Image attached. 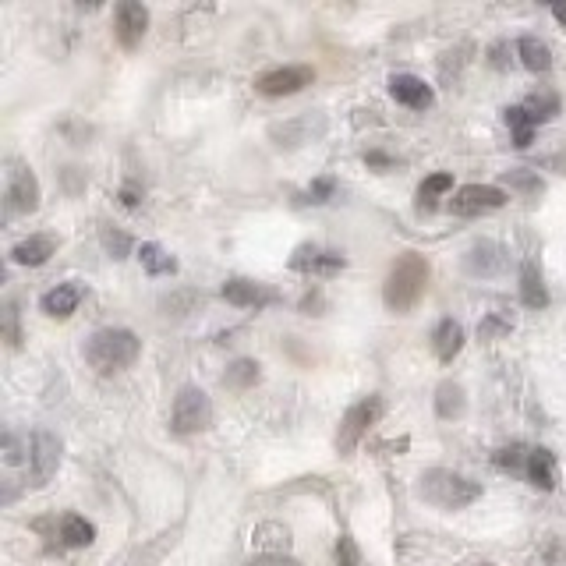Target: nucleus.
Returning a JSON list of instances; mask_svg holds the SVG:
<instances>
[{"instance_id":"nucleus-21","label":"nucleus","mask_w":566,"mask_h":566,"mask_svg":"<svg viewBox=\"0 0 566 566\" xmlns=\"http://www.w3.org/2000/svg\"><path fill=\"white\" fill-rule=\"evenodd\" d=\"M521 301L528 308H545V305H549V291H545L542 276H538V269L531 266V262L521 269Z\"/></svg>"},{"instance_id":"nucleus-27","label":"nucleus","mask_w":566,"mask_h":566,"mask_svg":"<svg viewBox=\"0 0 566 566\" xmlns=\"http://www.w3.org/2000/svg\"><path fill=\"white\" fill-rule=\"evenodd\" d=\"M436 411L439 418H457V414H464V390H460L457 383H443L436 390Z\"/></svg>"},{"instance_id":"nucleus-34","label":"nucleus","mask_w":566,"mask_h":566,"mask_svg":"<svg viewBox=\"0 0 566 566\" xmlns=\"http://www.w3.org/2000/svg\"><path fill=\"white\" fill-rule=\"evenodd\" d=\"M482 337H499V333H510V319H499V315H489V319L478 326Z\"/></svg>"},{"instance_id":"nucleus-5","label":"nucleus","mask_w":566,"mask_h":566,"mask_svg":"<svg viewBox=\"0 0 566 566\" xmlns=\"http://www.w3.org/2000/svg\"><path fill=\"white\" fill-rule=\"evenodd\" d=\"M383 414V400L379 397H365L354 407H347V414L340 418V432H337V450L340 453H354L358 443L365 439V432L375 425V418Z\"/></svg>"},{"instance_id":"nucleus-12","label":"nucleus","mask_w":566,"mask_h":566,"mask_svg":"<svg viewBox=\"0 0 566 566\" xmlns=\"http://www.w3.org/2000/svg\"><path fill=\"white\" fill-rule=\"evenodd\" d=\"M54 252H57V241L50 238V234H32V238L18 241V245L11 248V259H15L18 266H43Z\"/></svg>"},{"instance_id":"nucleus-4","label":"nucleus","mask_w":566,"mask_h":566,"mask_svg":"<svg viewBox=\"0 0 566 566\" xmlns=\"http://www.w3.org/2000/svg\"><path fill=\"white\" fill-rule=\"evenodd\" d=\"M209 421H213V404H209V397L199 390V386H184V390L174 397L170 429H174L177 436H192V432L209 429Z\"/></svg>"},{"instance_id":"nucleus-26","label":"nucleus","mask_w":566,"mask_h":566,"mask_svg":"<svg viewBox=\"0 0 566 566\" xmlns=\"http://www.w3.org/2000/svg\"><path fill=\"white\" fill-rule=\"evenodd\" d=\"M503 117H506V124L513 128V138H517V146L528 149V146H531V138H535V121L528 117V110H524V107H506Z\"/></svg>"},{"instance_id":"nucleus-2","label":"nucleus","mask_w":566,"mask_h":566,"mask_svg":"<svg viewBox=\"0 0 566 566\" xmlns=\"http://www.w3.org/2000/svg\"><path fill=\"white\" fill-rule=\"evenodd\" d=\"M142 351V340L131 333V329H100L92 333L89 344H85V361H89L96 372H117V368H128L131 361Z\"/></svg>"},{"instance_id":"nucleus-29","label":"nucleus","mask_w":566,"mask_h":566,"mask_svg":"<svg viewBox=\"0 0 566 566\" xmlns=\"http://www.w3.org/2000/svg\"><path fill=\"white\" fill-rule=\"evenodd\" d=\"M528 457H531L528 446L513 443V446H506V450L496 453V464L499 467H510V471H528Z\"/></svg>"},{"instance_id":"nucleus-6","label":"nucleus","mask_w":566,"mask_h":566,"mask_svg":"<svg viewBox=\"0 0 566 566\" xmlns=\"http://www.w3.org/2000/svg\"><path fill=\"white\" fill-rule=\"evenodd\" d=\"M499 206H506V192L503 188H492V184H464L450 199L453 216H482Z\"/></svg>"},{"instance_id":"nucleus-31","label":"nucleus","mask_w":566,"mask_h":566,"mask_svg":"<svg viewBox=\"0 0 566 566\" xmlns=\"http://www.w3.org/2000/svg\"><path fill=\"white\" fill-rule=\"evenodd\" d=\"M103 248H107L114 259H128V252H131V238L128 234H121V230H114V227H103Z\"/></svg>"},{"instance_id":"nucleus-39","label":"nucleus","mask_w":566,"mask_h":566,"mask_svg":"<svg viewBox=\"0 0 566 566\" xmlns=\"http://www.w3.org/2000/svg\"><path fill=\"white\" fill-rule=\"evenodd\" d=\"M365 160H368V163H375V167H386V163H390V160H386L383 153H368Z\"/></svg>"},{"instance_id":"nucleus-38","label":"nucleus","mask_w":566,"mask_h":566,"mask_svg":"<svg viewBox=\"0 0 566 566\" xmlns=\"http://www.w3.org/2000/svg\"><path fill=\"white\" fill-rule=\"evenodd\" d=\"M121 202H124V206H138V188H135V184H128V188H124Z\"/></svg>"},{"instance_id":"nucleus-8","label":"nucleus","mask_w":566,"mask_h":566,"mask_svg":"<svg viewBox=\"0 0 566 566\" xmlns=\"http://www.w3.org/2000/svg\"><path fill=\"white\" fill-rule=\"evenodd\" d=\"M4 206L8 213H32L39 206V181L32 170L11 167L8 170V192H4Z\"/></svg>"},{"instance_id":"nucleus-40","label":"nucleus","mask_w":566,"mask_h":566,"mask_svg":"<svg viewBox=\"0 0 566 566\" xmlns=\"http://www.w3.org/2000/svg\"><path fill=\"white\" fill-rule=\"evenodd\" d=\"M552 15H556L559 22H566V4H552Z\"/></svg>"},{"instance_id":"nucleus-3","label":"nucleus","mask_w":566,"mask_h":566,"mask_svg":"<svg viewBox=\"0 0 566 566\" xmlns=\"http://www.w3.org/2000/svg\"><path fill=\"white\" fill-rule=\"evenodd\" d=\"M418 492L425 503L439 506V510H464V506H471L475 499H482V485L471 482V478H464V475H453V471H446V467L425 471Z\"/></svg>"},{"instance_id":"nucleus-18","label":"nucleus","mask_w":566,"mask_h":566,"mask_svg":"<svg viewBox=\"0 0 566 566\" xmlns=\"http://www.w3.org/2000/svg\"><path fill=\"white\" fill-rule=\"evenodd\" d=\"M252 542L255 549H262L266 556H283V552L291 549V531L283 528V524H259Z\"/></svg>"},{"instance_id":"nucleus-11","label":"nucleus","mask_w":566,"mask_h":566,"mask_svg":"<svg viewBox=\"0 0 566 566\" xmlns=\"http://www.w3.org/2000/svg\"><path fill=\"white\" fill-rule=\"evenodd\" d=\"M390 96L397 103H404V107H411V110L432 107V89L421 82L418 75H393L390 78Z\"/></svg>"},{"instance_id":"nucleus-32","label":"nucleus","mask_w":566,"mask_h":566,"mask_svg":"<svg viewBox=\"0 0 566 566\" xmlns=\"http://www.w3.org/2000/svg\"><path fill=\"white\" fill-rule=\"evenodd\" d=\"M337 566H361V549L351 535H340L337 542Z\"/></svg>"},{"instance_id":"nucleus-10","label":"nucleus","mask_w":566,"mask_h":566,"mask_svg":"<svg viewBox=\"0 0 566 566\" xmlns=\"http://www.w3.org/2000/svg\"><path fill=\"white\" fill-rule=\"evenodd\" d=\"M29 457H32V482L46 485L57 475V464H61V443H57L54 432H36Z\"/></svg>"},{"instance_id":"nucleus-22","label":"nucleus","mask_w":566,"mask_h":566,"mask_svg":"<svg viewBox=\"0 0 566 566\" xmlns=\"http://www.w3.org/2000/svg\"><path fill=\"white\" fill-rule=\"evenodd\" d=\"M61 538H64V545H71V549H85V545H92V538H96V528H92L85 517L68 513V517L61 521Z\"/></svg>"},{"instance_id":"nucleus-16","label":"nucleus","mask_w":566,"mask_h":566,"mask_svg":"<svg viewBox=\"0 0 566 566\" xmlns=\"http://www.w3.org/2000/svg\"><path fill=\"white\" fill-rule=\"evenodd\" d=\"M223 298L230 301V305H238V308H252V305H266V301H273V294L262 291L259 283L255 280H227L223 283Z\"/></svg>"},{"instance_id":"nucleus-1","label":"nucleus","mask_w":566,"mask_h":566,"mask_svg":"<svg viewBox=\"0 0 566 566\" xmlns=\"http://www.w3.org/2000/svg\"><path fill=\"white\" fill-rule=\"evenodd\" d=\"M425 283H429V262L418 252H404L393 262L390 276H386L383 298L393 312H407V308L418 305V298L425 294Z\"/></svg>"},{"instance_id":"nucleus-15","label":"nucleus","mask_w":566,"mask_h":566,"mask_svg":"<svg viewBox=\"0 0 566 566\" xmlns=\"http://www.w3.org/2000/svg\"><path fill=\"white\" fill-rule=\"evenodd\" d=\"M528 482L535 485V489H542V492H552L556 489V457H552L549 450H531V457H528Z\"/></svg>"},{"instance_id":"nucleus-9","label":"nucleus","mask_w":566,"mask_h":566,"mask_svg":"<svg viewBox=\"0 0 566 566\" xmlns=\"http://www.w3.org/2000/svg\"><path fill=\"white\" fill-rule=\"evenodd\" d=\"M114 29H117V39H121L124 50H131V46L142 43V36H146L149 29V11L138 4V0H121L114 11Z\"/></svg>"},{"instance_id":"nucleus-24","label":"nucleus","mask_w":566,"mask_h":566,"mask_svg":"<svg viewBox=\"0 0 566 566\" xmlns=\"http://www.w3.org/2000/svg\"><path fill=\"white\" fill-rule=\"evenodd\" d=\"M138 259H142V266H146L149 276H163V273H174V269H177L174 255H167L160 245H153V241L138 248Z\"/></svg>"},{"instance_id":"nucleus-28","label":"nucleus","mask_w":566,"mask_h":566,"mask_svg":"<svg viewBox=\"0 0 566 566\" xmlns=\"http://www.w3.org/2000/svg\"><path fill=\"white\" fill-rule=\"evenodd\" d=\"M450 188H453V174H432L429 181H421V188H418L421 209H432V202H436V195L450 192Z\"/></svg>"},{"instance_id":"nucleus-35","label":"nucleus","mask_w":566,"mask_h":566,"mask_svg":"<svg viewBox=\"0 0 566 566\" xmlns=\"http://www.w3.org/2000/svg\"><path fill=\"white\" fill-rule=\"evenodd\" d=\"M333 188H337V184L329 181V177H322V181H315L312 188H308V199L305 202H326L329 195H333Z\"/></svg>"},{"instance_id":"nucleus-36","label":"nucleus","mask_w":566,"mask_h":566,"mask_svg":"<svg viewBox=\"0 0 566 566\" xmlns=\"http://www.w3.org/2000/svg\"><path fill=\"white\" fill-rule=\"evenodd\" d=\"M248 566H298V563L287 559V556H259V559H252Z\"/></svg>"},{"instance_id":"nucleus-41","label":"nucleus","mask_w":566,"mask_h":566,"mask_svg":"<svg viewBox=\"0 0 566 566\" xmlns=\"http://www.w3.org/2000/svg\"><path fill=\"white\" fill-rule=\"evenodd\" d=\"M482 566H489V563H482Z\"/></svg>"},{"instance_id":"nucleus-25","label":"nucleus","mask_w":566,"mask_h":566,"mask_svg":"<svg viewBox=\"0 0 566 566\" xmlns=\"http://www.w3.org/2000/svg\"><path fill=\"white\" fill-rule=\"evenodd\" d=\"M524 110H528V117L535 124H545L559 114V96L556 92H531L528 103H524Z\"/></svg>"},{"instance_id":"nucleus-13","label":"nucleus","mask_w":566,"mask_h":566,"mask_svg":"<svg viewBox=\"0 0 566 566\" xmlns=\"http://www.w3.org/2000/svg\"><path fill=\"white\" fill-rule=\"evenodd\" d=\"M78 301H82V287H78V283H57L54 291L43 294L39 308H43L46 315H54V319H64V315L75 312Z\"/></svg>"},{"instance_id":"nucleus-14","label":"nucleus","mask_w":566,"mask_h":566,"mask_svg":"<svg viewBox=\"0 0 566 566\" xmlns=\"http://www.w3.org/2000/svg\"><path fill=\"white\" fill-rule=\"evenodd\" d=\"M291 266H294V269H308V273H337V269H344V255H337V252H319V248L301 245L298 252H294Z\"/></svg>"},{"instance_id":"nucleus-23","label":"nucleus","mask_w":566,"mask_h":566,"mask_svg":"<svg viewBox=\"0 0 566 566\" xmlns=\"http://www.w3.org/2000/svg\"><path fill=\"white\" fill-rule=\"evenodd\" d=\"M255 383H259V361L252 358L234 361V365L227 368V375H223V386H230V390H248V386Z\"/></svg>"},{"instance_id":"nucleus-30","label":"nucleus","mask_w":566,"mask_h":566,"mask_svg":"<svg viewBox=\"0 0 566 566\" xmlns=\"http://www.w3.org/2000/svg\"><path fill=\"white\" fill-rule=\"evenodd\" d=\"M506 184L517 188V192H528V195H538L545 188L542 177L531 174V170H506Z\"/></svg>"},{"instance_id":"nucleus-20","label":"nucleus","mask_w":566,"mask_h":566,"mask_svg":"<svg viewBox=\"0 0 566 566\" xmlns=\"http://www.w3.org/2000/svg\"><path fill=\"white\" fill-rule=\"evenodd\" d=\"M517 57H521V64L528 71H549L552 68L549 46H545L542 39H535V36H524L521 43H517Z\"/></svg>"},{"instance_id":"nucleus-37","label":"nucleus","mask_w":566,"mask_h":566,"mask_svg":"<svg viewBox=\"0 0 566 566\" xmlns=\"http://www.w3.org/2000/svg\"><path fill=\"white\" fill-rule=\"evenodd\" d=\"M4 460H8V464H18V460H22V453H18V446H15V436H4Z\"/></svg>"},{"instance_id":"nucleus-17","label":"nucleus","mask_w":566,"mask_h":566,"mask_svg":"<svg viewBox=\"0 0 566 566\" xmlns=\"http://www.w3.org/2000/svg\"><path fill=\"white\" fill-rule=\"evenodd\" d=\"M432 344H436L439 361H453V354H460V347H464V326L453 319H443L436 326V333H432Z\"/></svg>"},{"instance_id":"nucleus-33","label":"nucleus","mask_w":566,"mask_h":566,"mask_svg":"<svg viewBox=\"0 0 566 566\" xmlns=\"http://www.w3.org/2000/svg\"><path fill=\"white\" fill-rule=\"evenodd\" d=\"M4 337H8L11 344H18V340H22V333H18V308H15V301H8V305H4Z\"/></svg>"},{"instance_id":"nucleus-19","label":"nucleus","mask_w":566,"mask_h":566,"mask_svg":"<svg viewBox=\"0 0 566 566\" xmlns=\"http://www.w3.org/2000/svg\"><path fill=\"white\" fill-rule=\"evenodd\" d=\"M503 252H499L496 245H489V241H482V245H475L471 252H467V269L471 273H482V276H492L503 269Z\"/></svg>"},{"instance_id":"nucleus-7","label":"nucleus","mask_w":566,"mask_h":566,"mask_svg":"<svg viewBox=\"0 0 566 566\" xmlns=\"http://www.w3.org/2000/svg\"><path fill=\"white\" fill-rule=\"evenodd\" d=\"M312 82H315V71L305 68V64H294V68L266 71V75L255 82V89H259L262 96H294V92H301Z\"/></svg>"}]
</instances>
